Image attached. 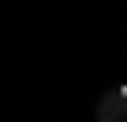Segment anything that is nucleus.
<instances>
[{
  "mask_svg": "<svg viewBox=\"0 0 127 122\" xmlns=\"http://www.w3.org/2000/svg\"><path fill=\"white\" fill-rule=\"evenodd\" d=\"M97 122H127V87H112L97 102Z\"/></svg>",
  "mask_w": 127,
  "mask_h": 122,
  "instance_id": "1",
  "label": "nucleus"
}]
</instances>
